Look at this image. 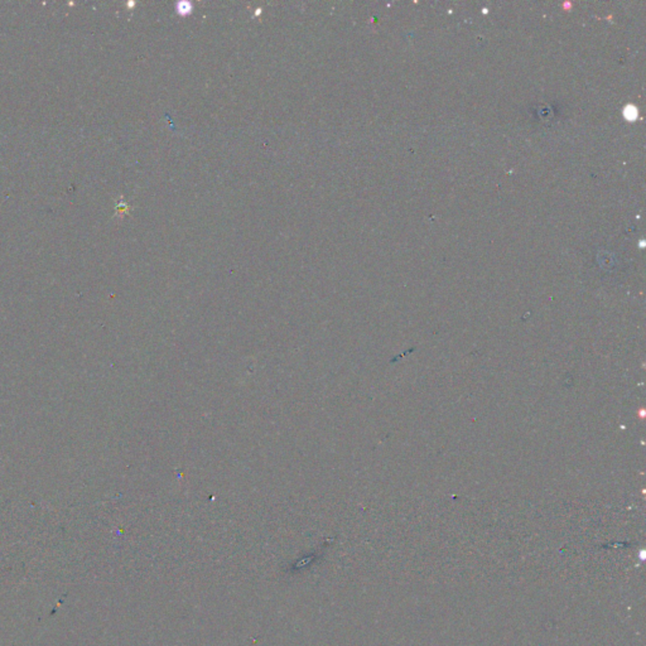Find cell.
Returning <instances> with one entry per match:
<instances>
[{
	"label": "cell",
	"mask_w": 646,
	"mask_h": 646,
	"mask_svg": "<svg viewBox=\"0 0 646 646\" xmlns=\"http://www.w3.org/2000/svg\"><path fill=\"white\" fill-rule=\"evenodd\" d=\"M623 115L627 120H635L637 118V109L635 106L630 105L627 108H625V111H623Z\"/></svg>",
	"instance_id": "6da1fadb"
}]
</instances>
